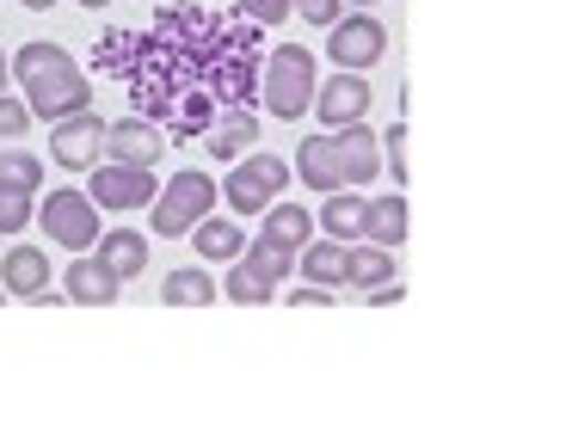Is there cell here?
<instances>
[{"instance_id":"6da1fadb","label":"cell","mask_w":566,"mask_h":424,"mask_svg":"<svg viewBox=\"0 0 566 424\" xmlns=\"http://www.w3.org/2000/svg\"><path fill=\"white\" fill-rule=\"evenodd\" d=\"M13 81L25 86L31 117H43V124L81 117L86 105H93V86H86V74L74 68V56H69V50H56V43H25V50L13 56Z\"/></svg>"},{"instance_id":"7a4b0ae2","label":"cell","mask_w":566,"mask_h":424,"mask_svg":"<svg viewBox=\"0 0 566 424\" xmlns=\"http://www.w3.org/2000/svg\"><path fill=\"white\" fill-rule=\"evenodd\" d=\"M314 86H321V74H314V50H302V43H283V50H271V56H265L259 99H265L271 117L296 124L302 112H314Z\"/></svg>"},{"instance_id":"3957f363","label":"cell","mask_w":566,"mask_h":424,"mask_svg":"<svg viewBox=\"0 0 566 424\" xmlns=\"http://www.w3.org/2000/svg\"><path fill=\"white\" fill-rule=\"evenodd\" d=\"M216 198H222V184H216L210 172H198V167L172 172V179L160 184V198L148 203V210H155V234L160 241H185V234L216 210Z\"/></svg>"},{"instance_id":"277c9868","label":"cell","mask_w":566,"mask_h":424,"mask_svg":"<svg viewBox=\"0 0 566 424\" xmlns=\"http://www.w3.org/2000/svg\"><path fill=\"white\" fill-rule=\"evenodd\" d=\"M38 222H43V241L50 246H69V253L99 246V203L86 198V191H50L38 203Z\"/></svg>"},{"instance_id":"5b68a950","label":"cell","mask_w":566,"mask_h":424,"mask_svg":"<svg viewBox=\"0 0 566 424\" xmlns=\"http://www.w3.org/2000/svg\"><path fill=\"white\" fill-rule=\"evenodd\" d=\"M382 50H388L382 19H369V13H339L333 25H326V56L339 62V68H352V74H364L369 62H382Z\"/></svg>"},{"instance_id":"8992f818","label":"cell","mask_w":566,"mask_h":424,"mask_svg":"<svg viewBox=\"0 0 566 424\" xmlns=\"http://www.w3.org/2000/svg\"><path fill=\"white\" fill-rule=\"evenodd\" d=\"M86 198H99V210H148L160 198V179H155V167H117V160H105V167H93V191Z\"/></svg>"},{"instance_id":"52a82bcc","label":"cell","mask_w":566,"mask_h":424,"mask_svg":"<svg viewBox=\"0 0 566 424\" xmlns=\"http://www.w3.org/2000/svg\"><path fill=\"white\" fill-rule=\"evenodd\" d=\"M369 99H376V93H369V81H364V74H352V68H339L333 81L314 86V112H321V124H326V129L364 124Z\"/></svg>"},{"instance_id":"ba28073f","label":"cell","mask_w":566,"mask_h":424,"mask_svg":"<svg viewBox=\"0 0 566 424\" xmlns=\"http://www.w3.org/2000/svg\"><path fill=\"white\" fill-rule=\"evenodd\" d=\"M99 148H105V124L93 112L62 117V124L50 129V155H56V167H69V172H93L99 167Z\"/></svg>"},{"instance_id":"9c48e42d","label":"cell","mask_w":566,"mask_h":424,"mask_svg":"<svg viewBox=\"0 0 566 424\" xmlns=\"http://www.w3.org/2000/svg\"><path fill=\"white\" fill-rule=\"evenodd\" d=\"M0 283H7V296L19 301H69V296H50V253L43 246H13V253L0 258Z\"/></svg>"},{"instance_id":"30bf717a","label":"cell","mask_w":566,"mask_h":424,"mask_svg":"<svg viewBox=\"0 0 566 424\" xmlns=\"http://www.w3.org/2000/svg\"><path fill=\"white\" fill-rule=\"evenodd\" d=\"M333 160H339V179L345 184H369L376 172H382V136L364 129V124L333 129Z\"/></svg>"},{"instance_id":"8fae6325","label":"cell","mask_w":566,"mask_h":424,"mask_svg":"<svg viewBox=\"0 0 566 424\" xmlns=\"http://www.w3.org/2000/svg\"><path fill=\"white\" fill-rule=\"evenodd\" d=\"M105 155L117 167H155L167 155V136H160L148 117H124V124H105Z\"/></svg>"},{"instance_id":"7c38bea8","label":"cell","mask_w":566,"mask_h":424,"mask_svg":"<svg viewBox=\"0 0 566 424\" xmlns=\"http://www.w3.org/2000/svg\"><path fill=\"white\" fill-rule=\"evenodd\" d=\"M62 289H69V301H81V308H105V301H117V289L124 283L112 277V265L105 258H74L69 265V277H62Z\"/></svg>"},{"instance_id":"4fadbf2b","label":"cell","mask_w":566,"mask_h":424,"mask_svg":"<svg viewBox=\"0 0 566 424\" xmlns=\"http://www.w3.org/2000/svg\"><path fill=\"white\" fill-rule=\"evenodd\" d=\"M296 179L308 184V191H339V160H333V136H302L296 141Z\"/></svg>"},{"instance_id":"5bb4252c","label":"cell","mask_w":566,"mask_h":424,"mask_svg":"<svg viewBox=\"0 0 566 424\" xmlns=\"http://www.w3.org/2000/svg\"><path fill=\"white\" fill-rule=\"evenodd\" d=\"M364 215H369V198H352V191H326V203H321V227H326V241H364Z\"/></svg>"},{"instance_id":"9a60e30c","label":"cell","mask_w":566,"mask_h":424,"mask_svg":"<svg viewBox=\"0 0 566 424\" xmlns=\"http://www.w3.org/2000/svg\"><path fill=\"white\" fill-rule=\"evenodd\" d=\"M99 258L112 265L117 283H129L148 271V241H142L136 227H112V234H99Z\"/></svg>"},{"instance_id":"2e32d148","label":"cell","mask_w":566,"mask_h":424,"mask_svg":"<svg viewBox=\"0 0 566 424\" xmlns=\"http://www.w3.org/2000/svg\"><path fill=\"white\" fill-rule=\"evenodd\" d=\"M191 241H198L203 258H216V265H234V258L247 253V227H241V222H222V215H203V222L191 227Z\"/></svg>"},{"instance_id":"e0dca14e","label":"cell","mask_w":566,"mask_h":424,"mask_svg":"<svg viewBox=\"0 0 566 424\" xmlns=\"http://www.w3.org/2000/svg\"><path fill=\"white\" fill-rule=\"evenodd\" d=\"M364 241L369 246H407V198H369V215H364Z\"/></svg>"},{"instance_id":"ac0fdd59","label":"cell","mask_w":566,"mask_h":424,"mask_svg":"<svg viewBox=\"0 0 566 424\" xmlns=\"http://www.w3.org/2000/svg\"><path fill=\"white\" fill-rule=\"evenodd\" d=\"M253 148H259V117L253 112H234L210 129V160H228V167H234V160L253 155Z\"/></svg>"},{"instance_id":"d6986e66","label":"cell","mask_w":566,"mask_h":424,"mask_svg":"<svg viewBox=\"0 0 566 424\" xmlns=\"http://www.w3.org/2000/svg\"><path fill=\"white\" fill-rule=\"evenodd\" d=\"M265 241H277V246H308L314 241V215L302 210V203H265V227H259Z\"/></svg>"},{"instance_id":"ffe728a7","label":"cell","mask_w":566,"mask_h":424,"mask_svg":"<svg viewBox=\"0 0 566 424\" xmlns=\"http://www.w3.org/2000/svg\"><path fill=\"white\" fill-rule=\"evenodd\" d=\"M388 277H395V253H388V246H369V241L345 246V283L376 289V283H388Z\"/></svg>"},{"instance_id":"44dd1931","label":"cell","mask_w":566,"mask_h":424,"mask_svg":"<svg viewBox=\"0 0 566 424\" xmlns=\"http://www.w3.org/2000/svg\"><path fill=\"white\" fill-rule=\"evenodd\" d=\"M160 301H167V308H203V301H216V283L203 277L198 265L167 271V283H160Z\"/></svg>"},{"instance_id":"7402d4cb","label":"cell","mask_w":566,"mask_h":424,"mask_svg":"<svg viewBox=\"0 0 566 424\" xmlns=\"http://www.w3.org/2000/svg\"><path fill=\"white\" fill-rule=\"evenodd\" d=\"M216 93H222V105H234V112H247V105L259 99V74H253V56H228L222 74H216Z\"/></svg>"},{"instance_id":"603a6c76","label":"cell","mask_w":566,"mask_h":424,"mask_svg":"<svg viewBox=\"0 0 566 424\" xmlns=\"http://www.w3.org/2000/svg\"><path fill=\"white\" fill-rule=\"evenodd\" d=\"M302 277L308 283H345V241H308L302 246Z\"/></svg>"},{"instance_id":"cb8c5ba5","label":"cell","mask_w":566,"mask_h":424,"mask_svg":"<svg viewBox=\"0 0 566 424\" xmlns=\"http://www.w3.org/2000/svg\"><path fill=\"white\" fill-rule=\"evenodd\" d=\"M0 191H43V160L25 148H0Z\"/></svg>"},{"instance_id":"d4e9b609","label":"cell","mask_w":566,"mask_h":424,"mask_svg":"<svg viewBox=\"0 0 566 424\" xmlns=\"http://www.w3.org/2000/svg\"><path fill=\"white\" fill-rule=\"evenodd\" d=\"M247 265H253L259 277H271V283H290V277H296V246H277V241L259 234V241L247 246Z\"/></svg>"},{"instance_id":"484cf974","label":"cell","mask_w":566,"mask_h":424,"mask_svg":"<svg viewBox=\"0 0 566 424\" xmlns=\"http://www.w3.org/2000/svg\"><path fill=\"white\" fill-rule=\"evenodd\" d=\"M228 301H241V308H259V301H277V283L259 277L247 258H234V271H228Z\"/></svg>"},{"instance_id":"4316f807","label":"cell","mask_w":566,"mask_h":424,"mask_svg":"<svg viewBox=\"0 0 566 424\" xmlns=\"http://www.w3.org/2000/svg\"><path fill=\"white\" fill-rule=\"evenodd\" d=\"M222 203H228V210H234V215H265L271 191H265V184H259V179H247L241 167H234V172H228V184H222Z\"/></svg>"},{"instance_id":"83f0119b","label":"cell","mask_w":566,"mask_h":424,"mask_svg":"<svg viewBox=\"0 0 566 424\" xmlns=\"http://www.w3.org/2000/svg\"><path fill=\"white\" fill-rule=\"evenodd\" d=\"M234 167H241L247 179H259V184H265L271 198H283V191H290V167H283L277 155H265V148H253V155H241Z\"/></svg>"},{"instance_id":"f1b7e54d","label":"cell","mask_w":566,"mask_h":424,"mask_svg":"<svg viewBox=\"0 0 566 424\" xmlns=\"http://www.w3.org/2000/svg\"><path fill=\"white\" fill-rule=\"evenodd\" d=\"M31 215H38L31 191H0V234H25Z\"/></svg>"},{"instance_id":"f546056e","label":"cell","mask_w":566,"mask_h":424,"mask_svg":"<svg viewBox=\"0 0 566 424\" xmlns=\"http://www.w3.org/2000/svg\"><path fill=\"white\" fill-rule=\"evenodd\" d=\"M25 129H31V105H25V99H7V93H0V148H13Z\"/></svg>"},{"instance_id":"4dcf8cb0","label":"cell","mask_w":566,"mask_h":424,"mask_svg":"<svg viewBox=\"0 0 566 424\" xmlns=\"http://www.w3.org/2000/svg\"><path fill=\"white\" fill-rule=\"evenodd\" d=\"M241 7V19H253V25H283V19L296 13V0H234Z\"/></svg>"},{"instance_id":"1f68e13d","label":"cell","mask_w":566,"mask_h":424,"mask_svg":"<svg viewBox=\"0 0 566 424\" xmlns=\"http://www.w3.org/2000/svg\"><path fill=\"white\" fill-rule=\"evenodd\" d=\"M382 160L395 167V191H400V184H407V124H400V117H395V129L382 136Z\"/></svg>"},{"instance_id":"d6a6232c","label":"cell","mask_w":566,"mask_h":424,"mask_svg":"<svg viewBox=\"0 0 566 424\" xmlns=\"http://www.w3.org/2000/svg\"><path fill=\"white\" fill-rule=\"evenodd\" d=\"M136 105H142V112H167V105H172V93H167V81H136Z\"/></svg>"},{"instance_id":"836d02e7","label":"cell","mask_w":566,"mask_h":424,"mask_svg":"<svg viewBox=\"0 0 566 424\" xmlns=\"http://www.w3.org/2000/svg\"><path fill=\"white\" fill-rule=\"evenodd\" d=\"M283 301H290V308H333V301H339V296H333L326 283H302L296 296H283Z\"/></svg>"},{"instance_id":"e575fe53","label":"cell","mask_w":566,"mask_h":424,"mask_svg":"<svg viewBox=\"0 0 566 424\" xmlns=\"http://www.w3.org/2000/svg\"><path fill=\"white\" fill-rule=\"evenodd\" d=\"M339 7H345V0H296V13L308 19V25H333V19H339Z\"/></svg>"},{"instance_id":"d590c367","label":"cell","mask_w":566,"mask_h":424,"mask_svg":"<svg viewBox=\"0 0 566 424\" xmlns=\"http://www.w3.org/2000/svg\"><path fill=\"white\" fill-rule=\"evenodd\" d=\"M19 7H31V13H50V7H56V0H19Z\"/></svg>"},{"instance_id":"8d00e7d4","label":"cell","mask_w":566,"mask_h":424,"mask_svg":"<svg viewBox=\"0 0 566 424\" xmlns=\"http://www.w3.org/2000/svg\"><path fill=\"white\" fill-rule=\"evenodd\" d=\"M7 81H13V62L0 56V93H7Z\"/></svg>"},{"instance_id":"74e56055","label":"cell","mask_w":566,"mask_h":424,"mask_svg":"<svg viewBox=\"0 0 566 424\" xmlns=\"http://www.w3.org/2000/svg\"><path fill=\"white\" fill-rule=\"evenodd\" d=\"M81 7H93V13H99V7H105V0H81Z\"/></svg>"},{"instance_id":"f35d334b","label":"cell","mask_w":566,"mask_h":424,"mask_svg":"<svg viewBox=\"0 0 566 424\" xmlns=\"http://www.w3.org/2000/svg\"><path fill=\"white\" fill-rule=\"evenodd\" d=\"M0 301H7V283H0Z\"/></svg>"},{"instance_id":"ab89813d","label":"cell","mask_w":566,"mask_h":424,"mask_svg":"<svg viewBox=\"0 0 566 424\" xmlns=\"http://www.w3.org/2000/svg\"><path fill=\"white\" fill-rule=\"evenodd\" d=\"M364 7H369V0H364Z\"/></svg>"}]
</instances>
